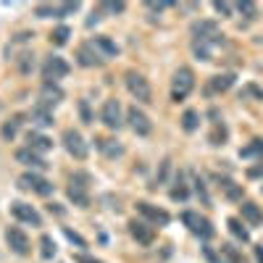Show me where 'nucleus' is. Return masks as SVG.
<instances>
[{"mask_svg":"<svg viewBox=\"0 0 263 263\" xmlns=\"http://www.w3.org/2000/svg\"><path fill=\"white\" fill-rule=\"evenodd\" d=\"M66 74H69V63H66L63 58H58V55H50L45 61V66H42V79H45V82H53L55 84Z\"/></svg>","mask_w":263,"mask_h":263,"instance_id":"obj_6","label":"nucleus"},{"mask_svg":"<svg viewBox=\"0 0 263 263\" xmlns=\"http://www.w3.org/2000/svg\"><path fill=\"white\" fill-rule=\"evenodd\" d=\"M79 8V3H63V6H58V13H74Z\"/></svg>","mask_w":263,"mask_h":263,"instance_id":"obj_40","label":"nucleus"},{"mask_svg":"<svg viewBox=\"0 0 263 263\" xmlns=\"http://www.w3.org/2000/svg\"><path fill=\"white\" fill-rule=\"evenodd\" d=\"M40 248H42V258H45V260L55 255V242H53V237H48V234L40 239Z\"/></svg>","mask_w":263,"mask_h":263,"instance_id":"obj_31","label":"nucleus"},{"mask_svg":"<svg viewBox=\"0 0 263 263\" xmlns=\"http://www.w3.org/2000/svg\"><path fill=\"white\" fill-rule=\"evenodd\" d=\"M129 234L135 237L140 245H145V248L153 245V239H156V232H153V227H150L147 221H137V218H135V221H129Z\"/></svg>","mask_w":263,"mask_h":263,"instance_id":"obj_14","label":"nucleus"},{"mask_svg":"<svg viewBox=\"0 0 263 263\" xmlns=\"http://www.w3.org/2000/svg\"><path fill=\"white\" fill-rule=\"evenodd\" d=\"M195 42H221L218 40V24L216 21H195L190 27Z\"/></svg>","mask_w":263,"mask_h":263,"instance_id":"obj_7","label":"nucleus"},{"mask_svg":"<svg viewBox=\"0 0 263 263\" xmlns=\"http://www.w3.org/2000/svg\"><path fill=\"white\" fill-rule=\"evenodd\" d=\"M182 221H184V227H187L192 234H197V237H203V239H211V237H213V227H211V221H208V218H203L200 213L184 211V213H182Z\"/></svg>","mask_w":263,"mask_h":263,"instance_id":"obj_3","label":"nucleus"},{"mask_svg":"<svg viewBox=\"0 0 263 263\" xmlns=\"http://www.w3.org/2000/svg\"><path fill=\"white\" fill-rule=\"evenodd\" d=\"M250 156H263V140H253V145L239 150V158H250Z\"/></svg>","mask_w":263,"mask_h":263,"instance_id":"obj_30","label":"nucleus"},{"mask_svg":"<svg viewBox=\"0 0 263 263\" xmlns=\"http://www.w3.org/2000/svg\"><path fill=\"white\" fill-rule=\"evenodd\" d=\"M126 90L135 95L140 103H150L153 100V90H150V82L137 74V71H126Z\"/></svg>","mask_w":263,"mask_h":263,"instance_id":"obj_2","label":"nucleus"},{"mask_svg":"<svg viewBox=\"0 0 263 263\" xmlns=\"http://www.w3.org/2000/svg\"><path fill=\"white\" fill-rule=\"evenodd\" d=\"M211 145H224V140H227V126H216L213 132H211Z\"/></svg>","mask_w":263,"mask_h":263,"instance_id":"obj_33","label":"nucleus"},{"mask_svg":"<svg viewBox=\"0 0 263 263\" xmlns=\"http://www.w3.org/2000/svg\"><path fill=\"white\" fill-rule=\"evenodd\" d=\"M11 213H13V218H18V221H24V224L42 227V216H40L32 205H27V203H13V205H11Z\"/></svg>","mask_w":263,"mask_h":263,"instance_id":"obj_13","label":"nucleus"},{"mask_svg":"<svg viewBox=\"0 0 263 263\" xmlns=\"http://www.w3.org/2000/svg\"><path fill=\"white\" fill-rule=\"evenodd\" d=\"M34 13H37L40 18H48V16L58 13V6H37V8H34Z\"/></svg>","mask_w":263,"mask_h":263,"instance_id":"obj_36","label":"nucleus"},{"mask_svg":"<svg viewBox=\"0 0 263 263\" xmlns=\"http://www.w3.org/2000/svg\"><path fill=\"white\" fill-rule=\"evenodd\" d=\"M218 187L224 190V195L229 197V200H242V187L234 184L229 177H218Z\"/></svg>","mask_w":263,"mask_h":263,"instance_id":"obj_21","label":"nucleus"},{"mask_svg":"<svg viewBox=\"0 0 263 263\" xmlns=\"http://www.w3.org/2000/svg\"><path fill=\"white\" fill-rule=\"evenodd\" d=\"M221 250H224V255H227V260H229V263H245V260H242V255H239L232 245H224Z\"/></svg>","mask_w":263,"mask_h":263,"instance_id":"obj_35","label":"nucleus"},{"mask_svg":"<svg viewBox=\"0 0 263 263\" xmlns=\"http://www.w3.org/2000/svg\"><path fill=\"white\" fill-rule=\"evenodd\" d=\"M168 168H171V161L166 158V161L161 163V171H158V182H166V174H168Z\"/></svg>","mask_w":263,"mask_h":263,"instance_id":"obj_39","label":"nucleus"},{"mask_svg":"<svg viewBox=\"0 0 263 263\" xmlns=\"http://www.w3.org/2000/svg\"><path fill=\"white\" fill-rule=\"evenodd\" d=\"M69 37H71V29H69V27H63V24H61V27H58L53 34H50L53 45H58V48H61V45H66V42H69Z\"/></svg>","mask_w":263,"mask_h":263,"instance_id":"obj_29","label":"nucleus"},{"mask_svg":"<svg viewBox=\"0 0 263 263\" xmlns=\"http://www.w3.org/2000/svg\"><path fill=\"white\" fill-rule=\"evenodd\" d=\"M195 190H197V195L203 197V203H208V192H205V184H203L200 177H195Z\"/></svg>","mask_w":263,"mask_h":263,"instance_id":"obj_38","label":"nucleus"},{"mask_svg":"<svg viewBox=\"0 0 263 263\" xmlns=\"http://www.w3.org/2000/svg\"><path fill=\"white\" fill-rule=\"evenodd\" d=\"M6 239H8V248L16 253V255H27L29 253V237L21 232L18 227H11L6 232Z\"/></svg>","mask_w":263,"mask_h":263,"instance_id":"obj_12","label":"nucleus"},{"mask_svg":"<svg viewBox=\"0 0 263 263\" xmlns=\"http://www.w3.org/2000/svg\"><path fill=\"white\" fill-rule=\"evenodd\" d=\"M16 69H18L21 74H32V69H34V55H32V53H21V55L16 58Z\"/></svg>","mask_w":263,"mask_h":263,"instance_id":"obj_26","label":"nucleus"},{"mask_svg":"<svg viewBox=\"0 0 263 263\" xmlns=\"http://www.w3.org/2000/svg\"><path fill=\"white\" fill-rule=\"evenodd\" d=\"M195 87V74L192 69H177L174 71V79H171V100H184Z\"/></svg>","mask_w":263,"mask_h":263,"instance_id":"obj_1","label":"nucleus"},{"mask_svg":"<svg viewBox=\"0 0 263 263\" xmlns=\"http://www.w3.org/2000/svg\"><path fill=\"white\" fill-rule=\"evenodd\" d=\"M227 227H229V232H232L237 239H242V242H248V239H250V232L242 227V221H239V218H229Z\"/></svg>","mask_w":263,"mask_h":263,"instance_id":"obj_25","label":"nucleus"},{"mask_svg":"<svg viewBox=\"0 0 263 263\" xmlns=\"http://www.w3.org/2000/svg\"><path fill=\"white\" fill-rule=\"evenodd\" d=\"M63 147L69 150V156H74V158H87V142L82 140V135L77 129H66L63 132Z\"/></svg>","mask_w":263,"mask_h":263,"instance_id":"obj_8","label":"nucleus"},{"mask_svg":"<svg viewBox=\"0 0 263 263\" xmlns=\"http://www.w3.org/2000/svg\"><path fill=\"white\" fill-rule=\"evenodd\" d=\"M237 8H239V13H245L248 18H255V16H258L255 3H248V0H245V3H237Z\"/></svg>","mask_w":263,"mask_h":263,"instance_id":"obj_34","label":"nucleus"},{"mask_svg":"<svg viewBox=\"0 0 263 263\" xmlns=\"http://www.w3.org/2000/svg\"><path fill=\"white\" fill-rule=\"evenodd\" d=\"M248 177H250V179L263 177V163H260V166H255V168H248Z\"/></svg>","mask_w":263,"mask_h":263,"instance_id":"obj_43","label":"nucleus"},{"mask_svg":"<svg viewBox=\"0 0 263 263\" xmlns=\"http://www.w3.org/2000/svg\"><path fill=\"white\" fill-rule=\"evenodd\" d=\"M74 260H77V263H103V260H98V258H90V255H74Z\"/></svg>","mask_w":263,"mask_h":263,"instance_id":"obj_42","label":"nucleus"},{"mask_svg":"<svg viewBox=\"0 0 263 263\" xmlns=\"http://www.w3.org/2000/svg\"><path fill=\"white\" fill-rule=\"evenodd\" d=\"M100 121L108 126V129H119L124 121H121V103L119 100H105L103 103V111H100Z\"/></svg>","mask_w":263,"mask_h":263,"instance_id":"obj_10","label":"nucleus"},{"mask_svg":"<svg viewBox=\"0 0 263 263\" xmlns=\"http://www.w3.org/2000/svg\"><path fill=\"white\" fill-rule=\"evenodd\" d=\"M92 45H95V48H100L105 58H111V55H116V53H119L116 42H111L108 37H95V40H92Z\"/></svg>","mask_w":263,"mask_h":263,"instance_id":"obj_24","label":"nucleus"},{"mask_svg":"<svg viewBox=\"0 0 263 263\" xmlns=\"http://www.w3.org/2000/svg\"><path fill=\"white\" fill-rule=\"evenodd\" d=\"M61 100H63V90H61L58 84H53V82L42 84V90H40V105L53 108V105H58Z\"/></svg>","mask_w":263,"mask_h":263,"instance_id":"obj_15","label":"nucleus"},{"mask_svg":"<svg viewBox=\"0 0 263 263\" xmlns=\"http://www.w3.org/2000/svg\"><path fill=\"white\" fill-rule=\"evenodd\" d=\"M29 119H32L34 124H40V126H50V124H53V114H50V108H45V105L32 108Z\"/></svg>","mask_w":263,"mask_h":263,"instance_id":"obj_22","label":"nucleus"},{"mask_svg":"<svg viewBox=\"0 0 263 263\" xmlns=\"http://www.w3.org/2000/svg\"><path fill=\"white\" fill-rule=\"evenodd\" d=\"M27 142H29V150H34V153H48V150H53V140L45 137V135H40V132H29Z\"/></svg>","mask_w":263,"mask_h":263,"instance_id":"obj_19","label":"nucleus"},{"mask_svg":"<svg viewBox=\"0 0 263 263\" xmlns=\"http://www.w3.org/2000/svg\"><path fill=\"white\" fill-rule=\"evenodd\" d=\"M137 211L147 218L150 224H156V227H166L168 221H171V216H168V211H163V208H156V205H150V203H145V200H140L137 203Z\"/></svg>","mask_w":263,"mask_h":263,"instance_id":"obj_11","label":"nucleus"},{"mask_svg":"<svg viewBox=\"0 0 263 263\" xmlns=\"http://www.w3.org/2000/svg\"><path fill=\"white\" fill-rule=\"evenodd\" d=\"M234 84V74H216L211 82H208V87H205V92L208 95H216V92H224V90H229V87Z\"/></svg>","mask_w":263,"mask_h":263,"instance_id":"obj_18","label":"nucleus"},{"mask_svg":"<svg viewBox=\"0 0 263 263\" xmlns=\"http://www.w3.org/2000/svg\"><path fill=\"white\" fill-rule=\"evenodd\" d=\"M197 124H200V116H197V111H184V116H182V129H184V132H195Z\"/></svg>","mask_w":263,"mask_h":263,"instance_id":"obj_28","label":"nucleus"},{"mask_svg":"<svg viewBox=\"0 0 263 263\" xmlns=\"http://www.w3.org/2000/svg\"><path fill=\"white\" fill-rule=\"evenodd\" d=\"M213 8H216L218 13H224V16H229V13H232V8H229V3H213Z\"/></svg>","mask_w":263,"mask_h":263,"instance_id":"obj_41","label":"nucleus"},{"mask_svg":"<svg viewBox=\"0 0 263 263\" xmlns=\"http://www.w3.org/2000/svg\"><path fill=\"white\" fill-rule=\"evenodd\" d=\"M255 260L263 263V245H255Z\"/></svg>","mask_w":263,"mask_h":263,"instance_id":"obj_46","label":"nucleus"},{"mask_svg":"<svg viewBox=\"0 0 263 263\" xmlns=\"http://www.w3.org/2000/svg\"><path fill=\"white\" fill-rule=\"evenodd\" d=\"M177 184H179V187L171 190V200H187V187H184V182H182V174L177 177Z\"/></svg>","mask_w":263,"mask_h":263,"instance_id":"obj_32","label":"nucleus"},{"mask_svg":"<svg viewBox=\"0 0 263 263\" xmlns=\"http://www.w3.org/2000/svg\"><path fill=\"white\" fill-rule=\"evenodd\" d=\"M69 200L79 208L90 205V195H87V174H74L69 184Z\"/></svg>","mask_w":263,"mask_h":263,"instance_id":"obj_5","label":"nucleus"},{"mask_svg":"<svg viewBox=\"0 0 263 263\" xmlns=\"http://www.w3.org/2000/svg\"><path fill=\"white\" fill-rule=\"evenodd\" d=\"M77 61H79V66H103V55H98V50H95V45L90 42V45H82L79 50H77Z\"/></svg>","mask_w":263,"mask_h":263,"instance_id":"obj_16","label":"nucleus"},{"mask_svg":"<svg viewBox=\"0 0 263 263\" xmlns=\"http://www.w3.org/2000/svg\"><path fill=\"white\" fill-rule=\"evenodd\" d=\"M108 11H124V3H105Z\"/></svg>","mask_w":263,"mask_h":263,"instance_id":"obj_45","label":"nucleus"},{"mask_svg":"<svg viewBox=\"0 0 263 263\" xmlns=\"http://www.w3.org/2000/svg\"><path fill=\"white\" fill-rule=\"evenodd\" d=\"M63 234H66V237H69V239H71V242H77L79 248H87V242H84V237H79L77 232H71V229H63Z\"/></svg>","mask_w":263,"mask_h":263,"instance_id":"obj_37","label":"nucleus"},{"mask_svg":"<svg viewBox=\"0 0 263 263\" xmlns=\"http://www.w3.org/2000/svg\"><path fill=\"white\" fill-rule=\"evenodd\" d=\"M239 208H242V218H245V221H250L253 227H258V224H263V213H260V208L255 205V203H250V200H245L242 205H239Z\"/></svg>","mask_w":263,"mask_h":263,"instance_id":"obj_20","label":"nucleus"},{"mask_svg":"<svg viewBox=\"0 0 263 263\" xmlns=\"http://www.w3.org/2000/svg\"><path fill=\"white\" fill-rule=\"evenodd\" d=\"M79 108H82V116H84V121H90V108H87V103H84V100L79 103Z\"/></svg>","mask_w":263,"mask_h":263,"instance_id":"obj_44","label":"nucleus"},{"mask_svg":"<svg viewBox=\"0 0 263 263\" xmlns=\"http://www.w3.org/2000/svg\"><path fill=\"white\" fill-rule=\"evenodd\" d=\"M18 187H21V190H29V192H37V195H42V197H48V195L53 192V184H50L45 177L32 174V171L21 174V177H18Z\"/></svg>","mask_w":263,"mask_h":263,"instance_id":"obj_4","label":"nucleus"},{"mask_svg":"<svg viewBox=\"0 0 263 263\" xmlns=\"http://www.w3.org/2000/svg\"><path fill=\"white\" fill-rule=\"evenodd\" d=\"M98 147L105 153V156L108 158H114V156H121V153H124V147L121 145H114L111 140H98Z\"/></svg>","mask_w":263,"mask_h":263,"instance_id":"obj_27","label":"nucleus"},{"mask_svg":"<svg viewBox=\"0 0 263 263\" xmlns=\"http://www.w3.org/2000/svg\"><path fill=\"white\" fill-rule=\"evenodd\" d=\"M21 119H24V116H11L6 124H3V129H0V135H3V140H13L16 137V132H18V126H21Z\"/></svg>","mask_w":263,"mask_h":263,"instance_id":"obj_23","label":"nucleus"},{"mask_svg":"<svg viewBox=\"0 0 263 263\" xmlns=\"http://www.w3.org/2000/svg\"><path fill=\"white\" fill-rule=\"evenodd\" d=\"M126 119H129V126H132V132L135 135H140V137H147L150 132H153V121L140 111V108L135 105V108H129V114H126Z\"/></svg>","mask_w":263,"mask_h":263,"instance_id":"obj_9","label":"nucleus"},{"mask_svg":"<svg viewBox=\"0 0 263 263\" xmlns=\"http://www.w3.org/2000/svg\"><path fill=\"white\" fill-rule=\"evenodd\" d=\"M16 161H18V163H24V166H32V168H45V166H48L45 161H42L40 153H34V150H29V147L16 150Z\"/></svg>","mask_w":263,"mask_h":263,"instance_id":"obj_17","label":"nucleus"}]
</instances>
